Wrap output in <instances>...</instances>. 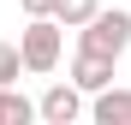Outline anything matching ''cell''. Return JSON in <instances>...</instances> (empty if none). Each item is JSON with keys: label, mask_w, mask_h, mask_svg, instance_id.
<instances>
[{"label": "cell", "mask_w": 131, "mask_h": 125, "mask_svg": "<svg viewBox=\"0 0 131 125\" xmlns=\"http://www.w3.org/2000/svg\"><path fill=\"white\" fill-rule=\"evenodd\" d=\"M18 48H24V66L42 77V72H54L60 66V48H66V24L48 12V18H30L24 30H18Z\"/></svg>", "instance_id": "cell-1"}, {"label": "cell", "mask_w": 131, "mask_h": 125, "mask_svg": "<svg viewBox=\"0 0 131 125\" xmlns=\"http://www.w3.org/2000/svg\"><path fill=\"white\" fill-rule=\"evenodd\" d=\"M78 48H90V54H107V60H119V54L131 48V12H119V6L107 12V6H101V12L90 18V24L78 30Z\"/></svg>", "instance_id": "cell-2"}, {"label": "cell", "mask_w": 131, "mask_h": 125, "mask_svg": "<svg viewBox=\"0 0 131 125\" xmlns=\"http://www.w3.org/2000/svg\"><path fill=\"white\" fill-rule=\"evenodd\" d=\"M36 107H42V125H78L83 119V89L72 77H66V83H48Z\"/></svg>", "instance_id": "cell-3"}, {"label": "cell", "mask_w": 131, "mask_h": 125, "mask_svg": "<svg viewBox=\"0 0 131 125\" xmlns=\"http://www.w3.org/2000/svg\"><path fill=\"white\" fill-rule=\"evenodd\" d=\"M113 66L119 60H107V54H90V48H78V60H72V83L83 95H101L107 83H113Z\"/></svg>", "instance_id": "cell-4"}, {"label": "cell", "mask_w": 131, "mask_h": 125, "mask_svg": "<svg viewBox=\"0 0 131 125\" xmlns=\"http://www.w3.org/2000/svg\"><path fill=\"white\" fill-rule=\"evenodd\" d=\"M90 119L95 125H131V89H113L107 83L101 95H90Z\"/></svg>", "instance_id": "cell-5"}, {"label": "cell", "mask_w": 131, "mask_h": 125, "mask_svg": "<svg viewBox=\"0 0 131 125\" xmlns=\"http://www.w3.org/2000/svg\"><path fill=\"white\" fill-rule=\"evenodd\" d=\"M30 119H42V107L18 89V83H0V125H30Z\"/></svg>", "instance_id": "cell-6"}, {"label": "cell", "mask_w": 131, "mask_h": 125, "mask_svg": "<svg viewBox=\"0 0 131 125\" xmlns=\"http://www.w3.org/2000/svg\"><path fill=\"white\" fill-rule=\"evenodd\" d=\"M95 12H101V0H54V18H60L66 30H83Z\"/></svg>", "instance_id": "cell-7"}, {"label": "cell", "mask_w": 131, "mask_h": 125, "mask_svg": "<svg viewBox=\"0 0 131 125\" xmlns=\"http://www.w3.org/2000/svg\"><path fill=\"white\" fill-rule=\"evenodd\" d=\"M18 72H30L24 48H18V42H0V83H18Z\"/></svg>", "instance_id": "cell-8"}, {"label": "cell", "mask_w": 131, "mask_h": 125, "mask_svg": "<svg viewBox=\"0 0 131 125\" xmlns=\"http://www.w3.org/2000/svg\"><path fill=\"white\" fill-rule=\"evenodd\" d=\"M18 6H24V18H48V12H54V0H18Z\"/></svg>", "instance_id": "cell-9"}]
</instances>
